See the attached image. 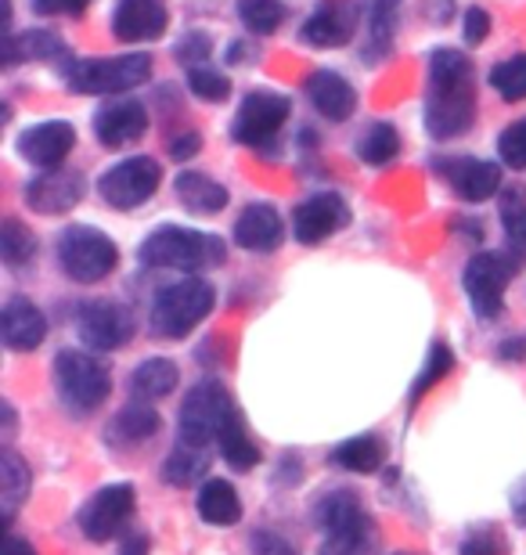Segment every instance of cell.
I'll use <instances>...</instances> for the list:
<instances>
[{"label": "cell", "mask_w": 526, "mask_h": 555, "mask_svg": "<svg viewBox=\"0 0 526 555\" xmlns=\"http://www.w3.org/2000/svg\"><path fill=\"white\" fill-rule=\"evenodd\" d=\"M476 119V69L473 59L454 48L433 51L429 94H425V127L433 138H458Z\"/></svg>", "instance_id": "cell-1"}, {"label": "cell", "mask_w": 526, "mask_h": 555, "mask_svg": "<svg viewBox=\"0 0 526 555\" xmlns=\"http://www.w3.org/2000/svg\"><path fill=\"white\" fill-rule=\"evenodd\" d=\"M138 257L144 268H170V271H195L198 274V271L220 268L223 257H228V246H223V238L209 235V231L163 224L141 242Z\"/></svg>", "instance_id": "cell-2"}, {"label": "cell", "mask_w": 526, "mask_h": 555, "mask_svg": "<svg viewBox=\"0 0 526 555\" xmlns=\"http://www.w3.org/2000/svg\"><path fill=\"white\" fill-rule=\"evenodd\" d=\"M213 285L203 278H184L155 293L149 325L159 339H184L195 325H203L213 310Z\"/></svg>", "instance_id": "cell-3"}, {"label": "cell", "mask_w": 526, "mask_h": 555, "mask_svg": "<svg viewBox=\"0 0 526 555\" xmlns=\"http://www.w3.org/2000/svg\"><path fill=\"white\" fill-rule=\"evenodd\" d=\"M54 386H59L62 404L73 415H91L108 401L112 379L102 361H94L84 350H62L54 358Z\"/></svg>", "instance_id": "cell-4"}, {"label": "cell", "mask_w": 526, "mask_h": 555, "mask_svg": "<svg viewBox=\"0 0 526 555\" xmlns=\"http://www.w3.org/2000/svg\"><path fill=\"white\" fill-rule=\"evenodd\" d=\"M59 263L62 271L80 285L102 282L119 263V249L105 231L87 228V224H73L62 231L59 238Z\"/></svg>", "instance_id": "cell-5"}, {"label": "cell", "mask_w": 526, "mask_h": 555, "mask_svg": "<svg viewBox=\"0 0 526 555\" xmlns=\"http://www.w3.org/2000/svg\"><path fill=\"white\" fill-rule=\"evenodd\" d=\"M152 54H119V59H91L69 65V91L76 94H123L149 80Z\"/></svg>", "instance_id": "cell-6"}, {"label": "cell", "mask_w": 526, "mask_h": 555, "mask_svg": "<svg viewBox=\"0 0 526 555\" xmlns=\"http://www.w3.org/2000/svg\"><path fill=\"white\" fill-rule=\"evenodd\" d=\"M234 412H239V408H234L231 393L223 390L217 379H206L184 397L181 418H177V433H181V440L206 448V443L220 437L223 422H228Z\"/></svg>", "instance_id": "cell-7"}, {"label": "cell", "mask_w": 526, "mask_h": 555, "mask_svg": "<svg viewBox=\"0 0 526 555\" xmlns=\"http://www.w3.org/2000/svg\"><path fill=\"white\" fill-rule=\"evenodd\" d=\"M133 508H138V494H133L130 483H108L102 491H94L84 502V508L76 513V524H80V534L87 541H112L119 538L127 524L133 519Z\"/></svg>", "instance_id": "cell-8"}, {"label": "cell", "mask_w": 526, "mask_h": 555, "mask_svg": "<svg viewBox=\"0 0 526 555\" xmlns=\"http://www.w3.org/2000/svg\"><path fill=\"white\" fill-rule=\"evenodd\" d=\"M159 181H163L159 163L149 159V155H133V159H123V163L112 166V170L102 173L98 192H102V198L108 206L138 209L159 192Z\"/></svg>", "instance_id": "cell-9"}, {"label": "cell", "mask_w": 526, "mask_h": 555, "mask_svg": "<svg viewBox=\"0 0 526 555\" xmlns=\"http://www.w3.org/2000/svg\"><path fill=\"white\" fill-rule=\"evenodd\" d=\"M76 332L91 350H123L133 339V314L116 299H91L76 310Z\"/></svg>", "instance_id": "cell-10"}, {"label": "cell", "mask_w": 526, "mask_h": 555, "mask_svg": "<svg viewBox=\"0 0 526 555\" xmlns=\"http://www.w3.org/2000/svg\"><path fill=\"white\" fill-rule=\"evenodd\" d=\"M509 278H512V263L498 253H476L465 268V293H469V304H473L476 318L484 321H495L505 307V288H509Z\"/></svg>", "instance_id": "cell-11"}, {"label": "cell", "mask_w": 526, "mask_h": 555, "mask_svg": "<svg viewBox=\"0 0 526 555\" xmlns=\"http://www.w3.org/2000/svg\"><path fill=\"white\" fill-rule=\"evenodd\" d=\"M288 113H293V102L285 94H274V91H253L245 102L239 105V116L231 124V138L239 144H260L271 141L278 130L285 127Z\"/></svg>", "instance_id": "cell-12"}, {"label": "cell", "mask_w": 526, "mask_h": 555, "mask_svg": "<svg viewBox=\"0 0 526 555\" xmlns=\"http://www.w3.org/2000/svg\"><path fill=\"white\" fill-rule=\"evenodd\" d=\"M346 220H350V206H346V198L339 192H318V195H310L296 206L293 235H296V242H304V246H318V242L335 235Z\"/></svg>", "instance_id": "cell-13"}, {"label": "cell", "mask_w": 526, "mask_h": 555, "mask_svg": "<svg viewBox=\"0 0 526 555\" xmlns=\"http://www.w3.org/2000/svg\"><path fill=\"white\" fill-rule=\"evenodd\" d=\"M84 192H87V181L80 173L51 170L26 184V206L37 209V214H48V217L69 214V209L84 198Z\"/></svg>", "instance_id": "cell-14"}, {"label": "cell", "mask_w": 526, "mask_h": 555, "mask_svg": "<svg viewBox=\"0 0 526 555\" xmlns=\"http://www.w3.org/2000/svg\"><path fill=\"white\" fill-rule=\"evenodd\" d=\"M112 33L123 43H149L166 33V0H119Z\"/></svg>", "instance_id": "cell-15"}, {"label": "cell", "mask_w": 526, "mask_h": 555, "mask_svg": "<svg viewBox=\"0 0 526 555\" xmlns=\"http://www.w3.org/2000/svg\"><path fill=\"white\" fill-rule=\"evenodd\" d=\"M357 33V4L354 0H321L315 15L304 22V40L315 48H343Z\"/></svg>", "instance_id": "cell-16"}, {"label": "cell", "mask_w": 526, "mask_h": 555, "mask_svg": "<svg viewBox=\"0 0 526 555\" xmlns=\"http://www.w3.org/2000/svg\"><path fill=\"white\" fill-rule=\"evenodd\" d=\"M0 336H4L8 350L29 353L37 350L43 336H48V318L40 314V307L26 296H11L4 314H0Z\"/></svg>", "instance_id": "cell-17"}, {"label": "cell", "mask_w": 526, "mask_h": 555, "mask_svg": "<svg viewBox=\"0 0 526 555\" xmlns=\"http://www.w3.org/2000/svg\"><path fill=\"white\" fill-rule=\"evenodd\" d=\"M440 173L465 203H487L501 188L498 163H487V159H440Z\"/></svg>", "instance_id": "cell-18"}, {"label": "cell", "mask_w": 526, "mask_h": 555, "mask_svg": "<svg viewBox=\"0 0 526 555\" xmlns=\"http://www.w3.org/2000/svg\"><path fill=\"white\" fill-rule=\"evenodd\" d=\"M285 238L282 214L271 203H253L234 220V242L249 253H274Z\"/></svg>", "instance_id": "cell-19"}, {"label": "cell", "mask_w": 526, "mask_h": 555, "mask_svg": "<svg viewBox=\"0 0 526 555\" xmlns=\"http://www.w3.org/2000/svg\"><path fill=\"white\" fill-rule=\"evenodd\" d=\"M76 144V130L69 124H59V119H51V124H37L29 127L26 134L18 138V152L26 155L33 166H43V170H54L65 155L73 152Z\"/></svg>", "instance_id": "cell-20"}, {"label": "cell", "mask_w": 526, "mask_h": 555, "mask_svg": "<svg viewBox=\"0 0 526 555\" xmlns=\"http://www.w3.org/2000/svg\"><path fill=\"white\" fill-rule=\"evenodd\" d=\"M144 130H149V113H144L141 102L105 105L102 113L94 116V134L105 149H127V144L144 138Z\"/></svg>", "instance_id": "cell-21"}, {"label": "cell", "mask_w": 526, "mask_h": 555, "mask_svg": "<svg viewBox=\"0 0 526 555\" xmlns=\"http://www.w3.org/2000/svg\"><path fill=\"white\" fill-rule=\"evenodd\" d=\"M307 98L324 119H332V124L350 119L357 108V91L332 69H318L307 76Z\"/></svg>", "instance_id": "cell-22"}, {"label": "cell", "mask_w": 526, "mask_h": 555, "mask_svg": "<svg viewBox=\"0 0 526 555\" xmlns=\"http://www.w3.org/2000/svg\"><path fill=\"white\" fill-rule=\"evenodd\" d=\"M375 552H379V524L368 513L324 530L321 555H375Z\"/></svg>", "instance_id": "cell-23"}, {"label": "cell", "mask_w": 526, "mask_h": 555, "mask_svg": "<svg viewBox=\"0 0 526 555\" xmlns=\"http://www.w3.org/2000/svg\"><path fill=\"white\" fill-rule=\"evenodd\" d=\"M195 513L213 527H234L242 519V498L228 480H206L198 487Z\"/></svg>", "instance_id": "cell-24"}, {"label": "cell", "mask_w": 526, "mask_h": 555, "mask_svg": "<svg viewBox=\"0 0 526 555\" xmlns=\"http://www.w3.org/2000/svg\"><path fill=\"white\" fill-rule=\"evenodd\" d=\"M155 433H159V415H155L144 401H138V404H127L108 422L105 440L119 443V448H133V443H144L149 437H155Z\"/></svg>", "instance_id": "cell-25"}, {"label": "cell", "mask_w": 526, "mask_h": 555, "mask_svg": "<svg viewBox=\"0 0 526 555\" xmlns=\"http://www.w3.org/2000/svg\"><path fill=\"white\" fill-rule=\"evenodd\" d=\"M177 379H181V372H177V364L170 358H149L133 369L130 393L138 397V401H163V397L174 393Z\"/></svg>", "instance_id": "cell-26"}, {"label": "cell", "mask_w": 526, "mask_h": 555, "mask_svg": "<svg viewBox=\"0 0 526 555\" xmlns=\"http://www.w3.org/2000/svg\"><path fill=\"white\" fill-rule=\"evenodd\" d=\"M177 198L192 209V214H220L228 206V192L223 184H217L213 177L206 173H195V170H184L177 177Z\"/></svg>", "instance_id": "cell-27"}, {"label": "cell", "mask_w": 526, "mask_h": 555, "mask_svg": "<svg viewBox=\"0 0 526 555\" xmlns=\"http://www.w3.org/2000/svg\"><path fill=\"white\" fill-rule=\"evenodd\" d=\"M206 469H209L206 448L181 440L170 454H166V462H163V483H170V487H192V483L203 480Z\"/></svg>", "instance_id": "cell-28"}, {"label": "cell", "mask_w": 526, "mask_h": 555, "mask_svg": "<svg viewBox=\"0 0 526 555\" xmlns=\"http://www.w3.org/2000/svg\"><path fill=\"white\" fill-rule=\"evenodd\" d=\"M383 462H386V448H383V440L379 437H350V440H343L339 448L332 451V465H339V469L346 473H379L383 469Z\"/></svg>", "instance_id": "cell-29"}, {"label": "cell", "mask_w": 526, "mask_h": 555, "mask_svg": "<svg viewBox=\"0 0 526 555\" xmlns=\"http://www.w3.org/2000/svg\"><path fill=\"white\" fill-rule=\"evenodd\" d=\"M29 498V465L22 462V454L4 451L0 459V505H4V527L15 524L18 505Z\"/></svg>", "instance_id": "cell-30"}, {"label": "cell", "mask_w": 526, "mask_h": 555, "mask_svg": "<svg viewBox=\"0 0 526 555\" xmlns=\"http://www.w3.org/2000/svg\"><path fill=\"white\" fill-rule=\"evenodd\" d=\"M220 454H223V462L231 465V469H239V473H249L256 462H260V448L253 443L249 437V429H245V422L242 415L234 412L228 422H223V429H220Z\"/></svg>", "instance_id": "cell-31"}, {"label": "cell", "mask_w": 526, "mask_h": 555, "mask_svg": "<svg viewBox=\"0 0 526 555\" xmlns=\"http://www.w3.org/2000/svg\"><path fill=\"white\" fill-rule=\"evenodd\" d=\"M62 51H65L62 37H54V33H48V29H29V33H18V37H11V40H8L4 65L59 59Z\"/></svg>", "instance_id": "cell-32"}, {"label": "cell", "mask_w": 526, "mask_h": 555, "mask_svg": "<svg viewBox=\"0 0 526 555\" xmlns=\"http://www.w3.org/2000/svg\"><path fill=\"white\" fill-rule=\"evenodd\" d=\"M0 257H4L8 268H22V263L37 257V235L15 217H8L4 231H0Z\"/></svg>", "instance_id": "cell-33"}, {"label": "cell", "mask_w": 526, "mask_h": 555, "mask_svg": "<svg viewBox=\"0 0 526 555\" xmlns=\"http://www.w3.org/2000/svg\"><path fill=\"white\" fill-rule=\"evenodd\" d=\"M397 152H400V138H397V130L389 127V124H372V127L364 130L361 144H357V155H361L368 166L394 163Z\"/></svg>", "instance_id": "cell-34"}, {"label": "cell", "mask_w": 526, "mask_h": 555, "mask_svg": "<svg viewBox=\"0 0 526 555\" xmlns=\"http://www.w3.org/2000/svg\"><path fill=\"white\" fill-rule=\"evenodd\" d=\"M361 513H364L361 498H357L354 491H346V487H339V491H329L321 498L318 508H315V519L321 524V530H332V527H339V524H346V519H354Z\"/></svg>", "instance_id": "cell-35"}, {"label": "cell", "mask_w": 526, "mask_h": 555, "mask_svg": "<svg viewBox=\"0 0 526 555\" xmlns=\"http://www.w3.org/2000/svg\"><path fill=\"white\" fill-rule=\"evenodd\" d=\"M501 228L512 249H526V192L523 188H505L501 192Z\"/></svg>", "instance_id": "cell-36"}, {"label": "cell", "mask_w": 526, "mask_h": 555, "mask_svg": "<svg viewBox=\"0 0 526 555\" xmlns=\"http://www.w3.org/2000/svg\"><path fill=\"white\" fill-rule=\"evenodd\" d=\"M490 87L505 98V102H523L526 98V54H512V59L498 62L490 69Z\"/></svg>", "instance_id": "cell-37"}, {"label": "cell", "mask_w": 526, "mask_h": 555, "mask_svg": "<svg viewBox=\"0 0 526 555\" xmlns=\"http://www.w3.org/2000/svg\"><path fill=\"white\" fill-rule=\"evenodd\" d=\"M397 15L400 0H368V26H372V48H379V54H386L394 43Z\"/></svg>", "instance_id": "cell-38"}, {"label": "cell", "mask_w": 526, "mask_h": 555, "mask_svg": "<svg viewBox=\"0 0 526 555\" xmlns=\"http://www.w3.org/2000/svg\"><path fill=\"white\" fill-rule=\"evenodd\" d=\"M239 18L245 22V29L267 37L285 22V8L282 0H239Z\"/></svg>", "instance_id": "cell-39"}, {"label": "cell", "mask_w": 526, "mask_h": 555, "mask_svg": "<svg viewBox=\"0 0 526 555\" xmlns=\"http://www.w3.org/2000/svg\"><path fill=\"white\" fill-rule=\"evenodd\" d=\"M454 369V353L444 347V343H436V347L429 350V358H425V369H422V375L415 379V386H411V404H419L425 393L433 390L436 383L444 379L447 372Z\"/></svg>", "instance_id": "cell-40"}, {"label": "cell", "mask_w": 526, "mask_h": 555, "mask_svg": "<svg viewBox=\"0 0 526 555\" xmlns=\"http://www.w3.org/2000/svg\"><path fill=\"white\" fill-rule=\"evenodd\" d=\"M188 87H192V94L203 98V102H223V98L231 94L228 76H220L217 69H206V65H192Z\"/></svg>", "instance_id": "cell-41"}, {"label": "cell", "mask_w": 526, "mask_h": 555, "mask_svg": "<svg viewBox=\"0 0 526 555\" xmlns=\"http://www.w3.org/2000/svg\"><path fill=\"white\" fill-rule=\"evenodd\" d=\"M462 555H505V541H501L498 527H473L458 545Z\"/></svg>", "instance_id": "cell-42"}, {"label": "cell", "mask_w": 526, "mask_h": 555, "mask_svg": "<svg viewBox=\"0 0 526 555\" xmlns=\"http://www.w3.org/2000/svg\"><path fill=\"white\" fill-rule=\"evenodd\" d=\"M498 152H501V163H509V166H516V170H523V166H526V119L512 124L505 134H501Z\"/></svg>", "instance_id": "cell-43"}, {"label": "cell", "mask_w": 526, "mask_h": 555, "mask_svg": "<svg viewBox=\"0 0 526 555\" xmlns=\"http://www.w3.org/2000/svg\"><path fill=\"white\" fill-rule=\"evenodd\" d=\"M249 548H253V555H299L282 534H274V530H256Z\"/></svg>", "instance_id": "cell-44"}, {"label": "cell", "mask_w": 526, "mask_h": 555, "mask_svg": "<svg viewBox=\"0 0 526 555\" xmlns=\"http://www.w3.org/2000/svg\"><path fill=\"white\" fill-rule=\"evenodd\" d=\"M462 29H465V43L469 48H476V43H484V37L490 33V15L484 8H469L465 18H462Z\"/></svg>", "instance_id": "cell-45"}, {"label": "cell", "mask_w": 526, "mask_h": 555, "mask_svg": "<svg viewBox=\"0 0 526 555\" xmlns=\"http://www.w3.org/2000/svg\"><path fill=\"white\" fill-rule=\"evenodd\" d=\"M91 0H33L37 15H80Z\"/></svg>", "instance_id": "cell-46"}, {"label": "cell", "mask_w": 526, "mask_h": 555, "mask_svg": "<svg viewBox=\"0 0 526 555\" xmlns=\"http://www.w3.org/2000/svg\"><path fill=\"white\" fill-rule=\"evenodd\" d=\"M206 54H209V40L203 37V33H192V37H184L181 51H177V59L188 62V65H195V59H206Z\"/></svg>", "instance_id": "cell-47"}, {"label": "cell", "mask_w": 526, "mask_h": 555, "mask_svg": "<svg viewBox=\"0 0 526 555\" xmlns=\"http://www.w3.org/2000/svg\"><path fill=\"white\" fill-rule=\"evenodd\" d=\"M198 149H203V138H198V134H181L177 141H170V155H174V159H192Z\"/></svg>", "instance_id": "cell-48"}, {"label": "cell", "mask_w": 526, "mask_h": 555, "mask_svg": "<svg viewBox=\"0 0 526 555\" xmlns=\"http://www.w3.org/2000/svg\"><path fill=\"white\" fill-rule=\"evenodd\" d=\"M0 555H37V548L29 545V541H22V538H4V548H0Z\"/></svg>", "instance_id": "cell-49"}, {"label": "cell", "mask_w": 526, "mask_h": 555, "mask_svg": "<svg viewBox=\"0 0 526 555\" xmlns=\"http://www.w3.org/2000/svg\"><path fill=\"white\" fill-rule=\"evenodd\" d=\"M119 555H149V538H144V534H130L127 541H123Z\"/></svg>", "instance_id": "cell-50"}, {"label": "cell", "mask_w": 526, "mask_h": 555, "mask_svg": "<svg viewBox=\"0 0 526 555\" xmlns=\"http://www.w3.org/2000/svg\"><path fill=\"white\" fill-rule=\"evenodd\" d=\"M512 513H516V519L526 527V483L516 491V502H512Z\"/></svg>", "instance_id": "cell-51"}, {"label": "cell", "mask_w": 526, "mask_h": 555, "mask_svg": "<svg viewBox=\"0 0 526 555\" xmlns=\"http://www.w3.org/2000/svg\"><path fill=\"white\" fill-rule=\"evenodd\" d=\"M397 555H405V552H397Z\"/></svg>", "instance_id": "cell-52"}]
</instances>
